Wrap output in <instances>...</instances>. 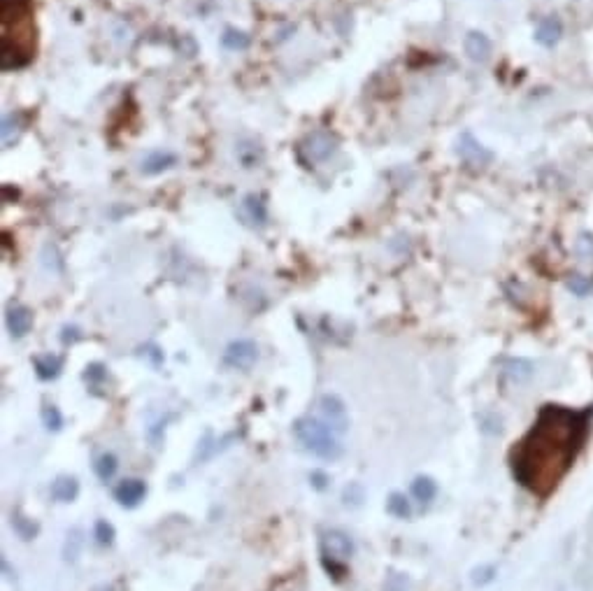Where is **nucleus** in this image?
Listing matches in <instances>:
<instances>
[{
  "mask_svg": "<svg viewBox=\"0 0 593 591\" xmlns=\"http://www.w3.org/2000/svg\"><path fill=\"white\" fill-rule=\"evenodd\" d=\"M589 433V410L544 405L533 428L512 449L510 463L517 482L537 496H547L575 461Z\"/></svg>",
  "mask_w": 593,
  "mask_h": 591,
  "instance_id": "nucleus-1",
  "label": "nucleus"
},
{
  "mask_svg": "<svg viewBox=\"0 0 593 591\" xmlns=\"http://www.w3.org/2000/svg\"><path fill=\"white\" fill-rule=\"evenodd\" d=\"M293 435L296 440L303 444V449H308L310 454L319 456V459H337L342 456V442L340 435L326 426L321 419L315 417H301V419L293 422Z\"/></svg>",
  "mask_w": 593,
  "mask_h": 591,
  "instance_id": "nucleus-2",
  "label": "nucleus"
},
{
  "mask_svg": "<svg viewBox=\"0 0 593 591\" xmlns=\"http://www.w3.org/2000/svg\"><path fill=\"white\" fill-rule=\"evenodd\" d=\"M337 151V140L335 135H331L328 131H315L310 133L305 140L298 144V156L305 165H319L326 163L328 158Z\"/></svg>",
  "mask_w": 593,
  "mask_h": 591,
  "instance_id": "nucleus-3",
  "label": "nucleus"
},
{
  "mask_svg": "<svg viewBox=\"0 0 593 591\" xmlns=\"http://www.w3.org/2000/svg\"><path fill=\"white\" fill-rule=\"evenodd\" d=\"M319 415H321V422L328 426L333 433L344 435L349 428V417H347V405L344 401L335 394H324L317 403Z\"/></svg>",
  "mask_w": 593,
  "mask_h": 591,
  "instance_id": "nucleus-4",
  "label": "nucleus"
},
{
  "mask_svg": "<svg viewBox=\"0 0 593 591\" xmlns=\"http://www.w3.org/2000/svg\"><path fill=\"white\" fill-rule=\"evenodd\" d=\"M321 554L326 561H337V563H344L351 559L354 554V540L349 538V533L340 528H331L326 531L321 535Z\"/></svg>",
  "mask_w": 593,
  "mask_h": 591,
  "instance_id": "nucleus-5",
  "label": "nucleus"
},
{
  "mask_svg": "<svg viewBox=\"0 0 593 591\" xmlns=\"http://www.w3.org/2000/svg\"><path fill=\"white\" fill-rule=\"evenodd\" d=\"M258 361V347L254 340H233L228 347L224 349V363L228 368L237 370H249Z\"/></svg>",
  "mask_w": 593,
  "mask_h": 591,
  "instance_id": "nucleus-6",
  "label": "nucleus"
},
{
  "mask_svg": "<svg viewBox=\"0 0 593 591\" xmlns=\"http://www.w3.org/2000/svg\"><path fill=\"white\" fill-rule=\"evenodd\" d=\"M458 156H461V161L465 165H470V168H484V165H489L493 158L491 151L479 140L472 138V133H461V138H458Z\"/></svg>",
  "mask_w": 593,
  "mask_h": 591,
  "instance_id": "nucleus-7",
  "label": "nucleus"
},
{
  "mask_svg": "<svg viewBox=\"0 0 593 591\" xmlns=\"http://www.w3.org/2000/svg\"><path fill=\"white\" fill-rule=\"evenodd\" d=\"M31 0H0V24L3 28L15 26H28Z\"/></svg>",
  "mask_w": 593,
  "mask_h": 591,
  "instance_id": "nucleus-8",
  "label": "nucleus"
},
{
  "mask_svg": "<svg viewBox=\"0 0 593 591\" xmlns=\"http://www.w3.org/2000/svg\"><path fill=\"white\" fill-rule=\"evenodd\" d=\"M237 215L240 219L247 224V226H265V222H268V208H265L263 198L261 196H247L242 203H240L237 208Z\"/></svg>",
  "mask_w": 593,
  "mask_h": 591,
  "instance_id": "nucleus-9",
  "label": "nucleus"
},
{
  "mask_svg": "<svg viewBox=\"0 0 593 591\" xmlns=\"http://www.w3.org/2000/svg\"><path fill=\"white\" fill-rule=\"evenodd\" d=\"M5 324H8L10 333L15 338H24L33 326V315L28 308H24V305H12V308H8V312H5Z\"/></svg>",
  "mask_w": 593,
  "mask_h": 591,
  "instance_id": "nucleus-10",
  "label": "nucleus"
},
{
  "mask_svg": "<svg viewBox=\"0 0 593 591\" xmlns=\"http://www.w3.org/2000/svg\"><path fill=\"white\" fill-rule=\"evenodd\" d=\"M144 494H147V487L142 480H124L115 489V498L119 501V506H124V508H135L144 498Z\"/></svg>",
  "mask_w": 593,
  "mask_h": 591,
  "instance_id": "nucleus-11",
  "label": "nucleus"
},
{
  "mask_svg": "<svg viewBox=\"0 0 593 591\" xmlns=\"http://www.w3.org/2000/svg\"><path fill=\"white\" fill-rule=\"evenodd\" d=\"M463 47H465V54H468L472 61H486V58H489V54H491V42H489V38L484 35V33H477V31H472V33H468V35H465V40H463Z\"/></svg>",
  "mask_w": 593,
  "mask_h": 591,
  "instance_id": "nucleus-12",
  "label": "nucleus"
},
{
  "mask_svg": "<svg viewBox=\"0 0 593 591\" xmlns=\"http://www.w3.org/2000/svg\"><path fill=\"white\" fill-rule=\"evenodd\" d=\"M175 163H177V156L172 154V151L158 149V151H151V154H147L142 158V168L140 170H142L144 175H158V172L172 168Z\"/></svg>",
  "mask_w": 593,
  "mask_h": 591,
  "instance_id": "nucleus-13",
  "label": "nucleus"
},
{
  "mask_svg": "<svg viewBox=\"0 0 593 591\" xmlns=\"http://www.w3.org/2000/svg\"><path fill=\"white\" fill-rule=\"evenodd\" d=\"M561 33H563L561 22H558L556 17H547L540 22L537 31H535V40L542 47H554L558 40H561Z\"/></svg>",
  "mask_w": 593,
  "mask_h": 591,
  "instance_id": "nucleus-14",
  "label": "nucleus"
},
{
  "mask_svg": "<svg viewBox=\"0 0 593 591\" xmlns=\"http://www.w3.org/2000/svg\"><path fill=\"white\" fill-rule=\"evenodd\" d=\"M33 366H35V373H37L40 380H54L63 368V358L51 356V354H42V356H35Z\"/></svg>",
  "mask_w": 593,
  "mask_h": 591,
  "instance_id": "nucleus-15",
  "label": "nucleus"
},
{
  "mask_svg": "<svg viewBox=\"0 0 593 591\" xmlns=\"http://www.w3.org/2000/svg\"><path fill=\"white\" fill-rule=\"evenodd\" d=\"M79 494V482L75 477H58V480L51 484V498L58 503H72Z\"/></svg>",
  "mask_w": 593,
  "mask_h": 591,
  "instance_id": "nucleus-16",
  "label": "nucleus"
},
{
  "mask_svg": "<svg viewBox=\"0 0 593 591\" xmlns=\"http://www.w3.org/2000/svg\"><path fill=\"white\" fill-rule=\"evenodd\" d=\"M435 494H437V484L433 482L431 477L421 475V477H417V480L412 482V496H415L417 501L421 503V506H428L433 498H435Z\"/></svg>",
  "mask_w": 593,
  "mask_h": 591,
  "instance_id": "nucleus-17",
  "label": "nucleus"
},
{
  "mask_svg": "<svg viewBox=\"0 0 593 591\" xmlns=\"http://www.w3.org/2000/svg\"><path fill=\"white\" fill-rule=\"evenodd\" d=\"M533 370L535 368H533V363L528 361V358H510V361L505 363V375L515 382L528 380V377L533 375Z\"/></svg>",
  "mask_w": 593,
  "mask_h": 591,
  "instance_id": "nucleus-18",
  "label": "nucleus"
},
{
  "mask_svg": "<svg viewBox=\"0 0 593 591\" xmlns=\"http://www.w3.org/2000/svg\"><path fill=\"white\" fill-rule=\"evenodd\" d=\"M117 468H119L117 456H115V454H110V451H105V454H101V456H98V459H96V463H93V470H96V475L101 477L103 482H110L112 477H115Z\"/></svg>",
  "mask_w": 593,
  "mask_h": 591,
  "instance_id": "nucleus-19",
  "label": "nucleus"
},
{
  "mask_svg": "<svg viewBox=\"0 0 593 591\" xmlns=\"http://www.w3.org/2000/svg\"><path fill=\"white\" fill-rule=\"evenodd\" d=\"M386 513L398 517V519H408V517L412 515V506H410L408 498L396 491V494H391L389 501H386Z\"/></svg>",
  "mask_w": 593,
  "mask_h": 591,
  "instance_id": "nucleus-20",
  "label": "nucleus"
},
{
  "mask_svg": "<svg viewBox=\"0 0 593 591\" xmlns=\"http://www.w3.org/2000/svg\"><path fill=\"white\" fill-rule=\"evenodd\" d=\"M12 526H15V531L19 533V538H24V540H31V538H35L37 535V524L33 522V519H28V517H24L22 513H17L12 515Z\"/></svg>",
  "mask_w": 593,
  "mask_h": 591,
  "instance_id": "nucleus-21",
  "label": "nucleus"
},
{
  "mask_svg": "<svg viewBox=\"0 0 593 591\" xmlns=\"http://www.w3.org/2000/svg\"><path fill=\"white\" fill-rule=\"evenodd\" d=\"M82 531L79 528H72L70 533H68V540H65V547H63V556H65V561H75L77 559V554H79V549H82Z\"/></svg>",
  "mask_w": 593,
  "mask_h": 591,
  "instance_id": "nucleus-22",
  "label": "nucleus"
},
{
  "mask_svg": "<svg viewBox=\"0 0 593 591\" xmlns=\"http://www.w3.org/2000/svg\"><path fill=\"white\" fill-rule=\"evenodd\" d=\"M222 44L226 49H244L249 44V38L235 28H226V33L222 35Z\"/></svg>",
  "mask_w": 593,
  "mask_h": 591,
  "instance_id": "nucleus-23",
  "label": "nucleus"
},
{
  "mask_svg": "<svg viewBox=\"0 0 593 591\" xmlns=\"http://www.w3.org/2000/svg\"><path fill=\"white\" fill-rule=\"evenodd\" d=\"M42 424L49 431H61L63 426V415L56 405H44L42 408Z\"/></svg>",
  "mask_w": 593,
  "mask_h": 591,
  "instance_id": "nucleus-24",
  "label": "nucleus"
},
{
  "mask_svg": "<svg viewBox=\"0 0 593 591\" xmlns=\"http://www.w3.org/2000/svg\"><path fill=\"white\" fill-rule=\"evenodd\" d=\"M247 147H249V144H240L235 154L244 168H251V165H256L261 161V149H258V144H251V149H247Z\"/></svg>",
  "mask_w": 593,
  "mask_h": 591,
  "instance_id": "nucleus-25",
  "label": "nucleus"
},
{
  "mask_svg": "<svg viewBox=\"0 0 593 591\" xmlns=\"http://www.w3.org/2000/svg\"><path fill=\"white\" fill-rule=\"evenodd\" d=\"M93 538L98 540V544H112L115 542V526L105 519H98L93 526Z\"/></svg>",
  "mask_w": 593,
  "mask_h": 591,
  "instance_id": "nucleus-26",
  "label": "nucleus"
},
{
  "mask_svg": "<svg viewBox=\"0 0 593 591\" xmlns=\"http://www.w3.org/2000/svg\"><path fill=\"white\" fill-rule=\"evenodd\" d=\"M568 289L572 291V294H577V296H586V294H591L593 280H591V277H586V275H572L568 280Z\"/></svg>",
  "mask_w": 593,
  "mask_h": 591,
  "instance_id": "nucleus-27",
  "label": "nucleus"
},
{
  "mask_svg": "<svg viewBox=\"0 0 593 591\" xmlns=\"http://www.w3.org/2000/svg\"><path fill=\"white\" fill-rule=\"evenodd\" d=\"M19 117H15V115H8L3 119V144L5 147H10L12 142H15V138H12V133H15V135H19Z\"/></svg>",
  "mask_w": 593,
  "mask_h": 591,
  "instance_id": "nucleus-28",
  "label": "nucleus"
},
{
  "mask_svg": "<svg viewBox=\"0 0 593 591\" xmlns=\"http://www.w3.org/2000/svg\"><path fill=\"white\" fill-rule=\"evenodd\" d=\"M577 254L582 258H593V235L582 233L577 240Z\"/></svg>",
  "mask_w": 593,
  "mask_h": 591,
  "instance_id": "nucleus-29",
  "label": "nucleus"
},
{
  "mask_svg": "<svg viewBox=\"0 0 593 591\" xmlns=\"http://www.w3.org/2000/svg\"><path fill=\"white\" fill-rule=\"evenodd\" d=\"M493 575H496V568H493V566H482V568H477L475 573H472V582H475V584H486V582L493 580Z\"/></svg>",
  "mask_w": 593,
  "mask_h": 591,
  "instance_id": "nucleus-30",
  "label": "nucleus"
},
{
  "mask_svg": "<svg viewBox=\"0 0 593 591\" xmlns=\"http://www.w3.org/2000/svg\"><path fill=\"white\" fill-rule=\"evenodd\" d=\"M105 375H108V373H105V368L101 366V363H93V366L86 368V380L98 382V380H103Z\"/></svg>",
  "mask_w": 593,
  "mask_h": 591,
  "instance_id": "nucleus-31",
  "label": "nucleus"
},
{
  "mask_svg": "<svg viewBox=\"0 0 593 591\" xmlns=\"http://www.w3.org/2000/svg\"><path fill=\"white\" fill-rule=\"evenodd\" d=\"M405 587H408V580L401 575H391V582L386 584V591H403Z\"/></svg>",
  "mask_w": 593,
  "mask_h": 591,
  "instance_id": "nucleus-32",
  "label": "nucleus"
},
{
  "mask_svg": "<svg viewBox=\"0 0 593 591\" xmlns=\"http://www.w3.org/2000/svg\"><path fill=\"white\" fill-rule=\"evenodd\" d=\"M310 480L315 482L317 489H324V487H326V475H324V473H312Z\"/></svg>",
  "mask_w": 593,
  "mask_h": 591,
  "instance_id": "nucleus-33",
  "label": "nucleus"
}]
</instances>
